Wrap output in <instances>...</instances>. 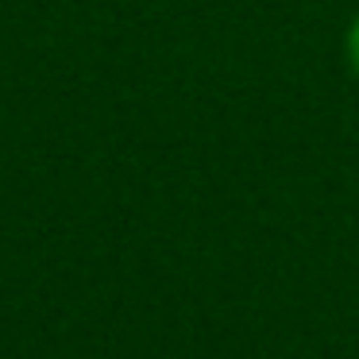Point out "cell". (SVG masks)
Wrapping results in <instances>:
<instances>
[{"label": "cell", "instance_id": "obj_1", "mask_svg": "<svg viewBox=\"0 0 359 359\" xmlns=\"http://www.w3.org/2000/svg\"><path fill=\"white\" fill-rule=\"evenodd\" d=\"M348 55H351V66H355V74H359V20L348 32Z\"/></svg>", "mask_w": 359, "mask_h": 359}]
</instances>
